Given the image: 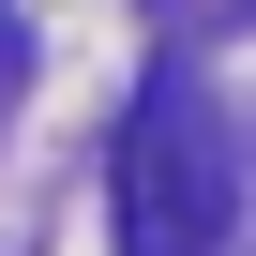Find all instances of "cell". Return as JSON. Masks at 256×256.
I'll return each mask as SVG.
<instances>
[{
    "label": "cell",
    "instance_id": "obj_1",
    "mask_svg": "<svg viewBox=\"0 0 256 256\" xmlns=\"http://www.w3.org/2000/svg\"><path fill=\"white\" fill-rule=\"evenodd\" d=\"M211 226H226V166L196 136V106L151 90L136 136H120V241H136V256H211Z\"/></svg>",
    "mask_w": 256,
    "mask_h": 256
}]
</instances>
